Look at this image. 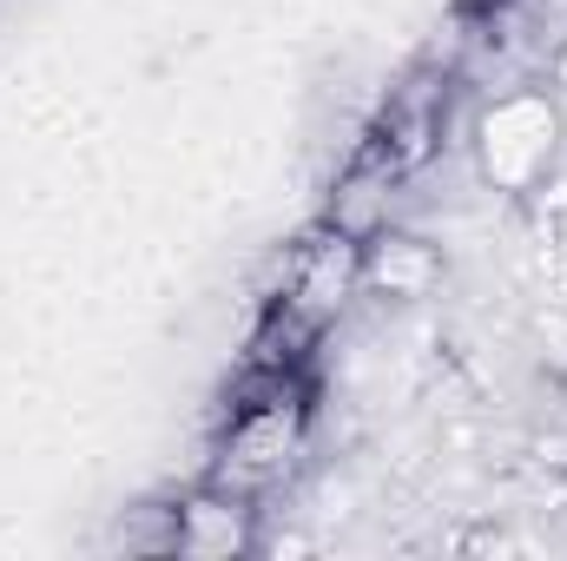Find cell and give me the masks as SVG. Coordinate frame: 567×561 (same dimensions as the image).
<instances>
[{"label":"cell","mask_w":567,"mask_h":561,"mask_svg":"<svg viewBox=\"0 0 567 561\" xmlns=\"http://www.w3.org/2000/svg\"><path fill=\"white\" fill-rule=\"evenodd\" d=\"M238 542H245V522H238V509L198 502V509H185V522H178V549H198V555H231Z\"/></svg>","instance_id":"6da1fadb"},{"label":"cell","mask_w":567,"mask_h":561,"mask_svg":"<svg viewBox=\"0 0 567 561\" xmlns=\"http://www.w3.org/2000/svg\"><path fill=\"white\" fill-rule=\"evenodd\" d=\"M429 278H435V258H429L416 238H390V245L377 252V284H383L390 297H416Z\"/></svg>","instance_id":"7a4b0ae2"}]
</instances>
